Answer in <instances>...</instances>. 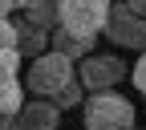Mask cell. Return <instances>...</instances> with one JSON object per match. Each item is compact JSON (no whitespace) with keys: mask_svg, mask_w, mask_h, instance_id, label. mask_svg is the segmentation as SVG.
<instances>
[{"mask_svg":"<svg viewBox=\"0 0 146 130\" xmlns=\"http://www.w3.org/2000/svg\"><path fill=\"white\" fill-rule=\"evenodd\" d=\"M85 130H130L134 126V106L118 89H94L81 106Z\"/></svg>","mask_w":146,"mask_h":130,"instance_id":"6da1fadb","label":"cell"},{"mask_svg":"<svg viewBox=\"0 0 146 130\" xmlns=\"http://www.w3.org/2000/svg\"><path fill=\"white\" fill-rule=\"evenodd\" d=\"M73 77H77L73 57H65V53H57V49H49V53H41V57L29 61V89H33V94H41V98L61 94Z\"/></svg>","mask_w":146,"mask_h":130,"instance_id":"7a4b0ae2","label":"cell"},{"mask_svg":"<svg viewBox=\"0 0 146 130\" xmlns=\"http://www.w3.org/2000/svg\"><path fill=\"white\" fill-rule=\"evenodd\" d=\"M110 12H114V0H65V16L61 25L73 33H85V37H98L110 25Z\"/></svg>","mask_w":146,"mask_h":130,"instance_id":"3957f363","label":"cell"},{"mask_svg":"<svg viewBox=\"0 0 146 130\" xmlns=\"http://www.w3.org/2000/svg\"><path fill=\"white\" fill-rule=\"evenodd\" d=\"M77 77L85 81V89H114L122 77H126V61L114 57V53H89V57L77 65Z\"/></svg>","mask_w":146,"mask_h":130,"instance_id":"277c9868","label":"cell"},{"mask_svg":"<svg viewBox=\"0 0 146 130\" xmlns=\"http://www.w3.org/2000/svg\"><path fill=\"white\" fill-rule=\"evenodd\" d=\"M106 37L118 49H146V16H138L130 4H114L110 25H106Z\"/></svg>","mask_w":146,"mask_h":130,"instance_id":"5b68a950","label":"cell"},{"mask_svg":"<svg viewBox=\"0 0 146 130\" xmlns=\"http://www.w3.org/2000/svg\"><path fill=\"white\" fill-rule=\"evenodd\" d=\"M57 118H61V106L57 102H25V110L16 114L12 122H0L4 130H57Z\"/></svg>","mask_w":146,"mask_h":130,"instance_id":"8992f818","label":"cell"},{"mask_svg":"<svg viewBox=\"0 0 146 130\" xmlns=\"http://www.w3.org/2000/svg\"><path fill=\"white\" fill-rule=\"evenodd\" d=\"M49 45H53V33H49L45 25L29 21V16L16 25V49L25 53V61H33V57H41V53H49Z\"/></svg>","mask_w":146,"mask_h":130,"instance_id":"52a82bcc","label":"cell"},{"mask_svg":"<svg viewBox=\"0 0 146 130\" xmlns=\"http://www.w3.org/2000/svg\"><path fill=\"white\" fill-rule=\"evenodd\" d=\"M53 49L57 53H65V57H73V61H85L89 57V49H94V37H85V33H73V29H57L53 33Z\"/></svg>","mask_w":146,"mask_h":130,"instance_id":"ba28073f","label":"cell"},{"mask_svg":"<svg viewBox=\"0 0 146 130\" xmlns=\"http://www.w3.org/2000/svg\"><path fill=\"white\" fill-rule=\"evenodd\" d=\"M0 110H4V122H12L25 110V85L21 73H4V89H0Z\"/></svg>","mask_w":146,"mask_h":130,"instance_id":"9c48e42d","label":"cell"},{"mask_svg":"<svg viewBox=\"0 0 146 130\" xmlns=\"http://www.w3.org/2000/svg\"><path fill=\"white\" fill-rule=\"evenodd\" d=\"M29 21L45 25V29H61V16H65V0H29Z\"/></svg>","mask_w":146,"mask_h":130,"instance_id":"30bf717a","label":"cell"},{"mask_svg":"<svg viewBox=\"0 0 146 130\" xmlns=\"http://www.w3.org/2000/svg\"><path fill=\"white\" fill-rule=\"evenodd\" d=\"M81 94H85V81H81V77H73V81H69V85L61 89V94H53V102H57L61 110H73L77 102H85Z\"/></svg>","mask_w":146,"mask_h":130,"instance_id":"8fae6325","label":"cell"},{"mask_svg":"<svg viewBox=\"0 0 146 130\" xmlns=\"http://www.w3.org/2000/svg\"><path fill=\"white\" fill-rule=\"evenodd\" d=\"M0 45L16 49V21H12V16H4V25H0Z\"/></svg>","mask_w":146,"mask_h":130,"instance_id":"7c38bea8","label":"cell"},{"mask_svg":"<svg viewBox=\"0 0 146 130\" xmlns=\"http://www.w3.org/2000/svg\"><path fill=\"white\" fill-rule=\"evenodd\" d=\"M134 85L146 94V49H142V57H138V65H134Z\"/></svg>","mask_w":146,"mask_h":130,"instance_id":"4fadbf2b","label":"cell"},{"mask_svg":"<svg viewBox=\"0 0 146 130\" xmlns=\"http://www.w3.org/2000/svg\"><path fill=\"white\" fill-rule=\"evenodd\" d=\"M0 4H4V16H12L16 8H29V0H0Z\"/></svg>","mask_w":146,"mask_h":130,"instance_id":"5bb4252c","label":"cell"},{"mask_svg":"<svg viewBox=\"0 0 146 130\" xmlns=\"http://www.w3.org/2000/svg\"><path fill=\"white\" fill-rule=\"evenodd\" d=\"M126 4H130V8H134L138 16H146V0H126Z\"/></svg>","mask_w":146,"mask_h":130,"instance_id":"9a60e30c","label":"cell"},{"mask_svg":"<svg viewBox=\"0 0 146 130\" xmlns=\"http://www.w3.org/2000/svg\"><path fill=\"white\" fill-rule=\"evenodd\" d=\"M130 130H138V126H130Z\"/></svg>","mask_w":146,"mask_h":130,"instance_id":"2e32d148","label":"cell"}]
</instances>
